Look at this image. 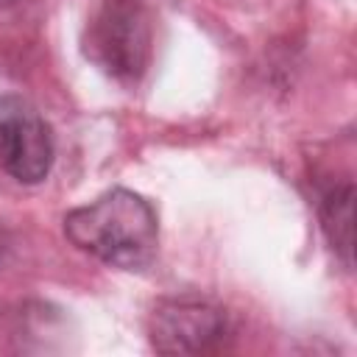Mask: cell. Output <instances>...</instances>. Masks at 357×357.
<instances>
[{
  "mask_svg": "<svg viewBox=\"0 0 357 357\" xmlns=\"http://www.w3.org/2000/svg\"><path fill=\"white\" fill-rule=\"evenodd\" d=\"M351 201H354L351 184L332 187L321 195V226L346 265H351Z\"/></svg>",
  "mask_w": 357,
  "mask_h": 357,
  "instance_id": "cell-5",
  "label": "cell"
},
{
  "mask_svg": "<svg viewBox=\"0 0 357 357\" xmlns=\"http://www.w3.org/2000/svg\"><path fill=\"white\" fill-rule=\"evenodd\" d=\"M84 56L117 84H137L153 59V20L142 0H98L81 36Z\"/></svg>",
  "mask_w": 357,
  "mask_h": 357,
  "instance_id": "cell-2",
  "label": "cell"
},
{
  "mask_svg": "<svg viewBox=\"0 0 357 357\" xmlns=\"http://www.w3.org/2000/svg\"><path fill=\"white\" fill-rule=\"evenodd\" d=\"M14 3H20V0H0V8H8V6H14Z\"/></svg>",
  "mask_w": 357,
  "mask_h": 357,
  "instance_id": "cell-6",
  "label": "cell"
},
{
  "mask_svg": "<svg viewBox=\"0 0 357 357\" xmlns=\"http://www.w3.org/2000/svg\"><path fill=\"white\" fill-rule=\"evenodd\" d=\"M53 131L33 103L0 95V167L20 184H39L53 167Z\"/></svg>",
  "mask_w": 357,
  "mask_h": 357,
  "instance_id": "cell-3",
  "label": "cell"
},
{
  "mask_svg": "<svg viewBox=\"0 0 357 357\" xmlns=\"http://www.w3.org/2000/svg\"><path fill=\"white\" fill-rule=\"evenodd\" d=\"M67 240L123 271H142L153 262L159 248V218L139 192L114 187L86 206L64 215Z\"/></svg>",
  "mask_w": 357,
  "mask_h": 357,
  "instance_id": "cell-1",
  "label": "cell"
},
{
  "mask_svg": "<svg viewBox=\"0 0 357 357\" xmlns=\"http://www.w3.org/2000/svg\"><path fill=\"white\" fill-rule=\"evenodd\" d=\"M151 343L162 354H201L229 332L226 312L198 298H167L151 312Z\"/></svg>",
  "mask_w": 357,
  "mask_h": 357,
  "instance_id": "cell-4",
  "label": "cell"
}]
</instances>
